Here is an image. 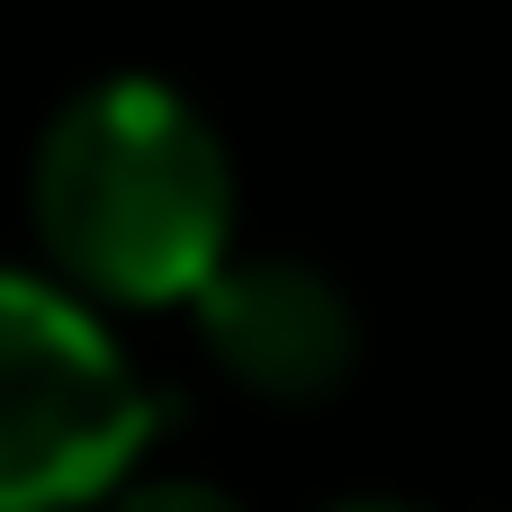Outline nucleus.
<instances>
[{"label": "nucleus", "instance_id": "2", "mask_svg": "<svg viewBox=\"0 0 512 512\" xmlns=\"http://www.w3.org/2000/svg\"><path fill=\"white\" fill-rule=\"evenodd\" d=\"M153 396L108 324L36 270H0V512H63L126 477Z\"/></svg>", "mask_w": 512, "mask_h": 512}, {"label": "nucleus", "instance_id": "3", "mask_svg": "<svg viewBox=\"0 0 512 512\" xmlns=\"http://www.w3.org/2000/svg\"><path fill=\"white\" fill-rule=\"evenodd\" d=\"M198 333L225 378L279 405H315L360 369V306L342 297L333 270L288 261V252H225V270L189 297Z\"/></svg>", "mask_w": 512, "mask_h": 512}, {"label": "nucleus", "instance_id": "1", "mask_svg": "<svg viewBox=\"0 0 512 512\" xmlns=\"http://www.w3.org/2000/svg\"><path fill=\"white\" fill-rule=\"evenodd\" d=\"M27 207L54 270L117 306L198 297L234 252L225 135L189 90L153 72H108L45 117Z\"/></svg>", "mask_w": 512, "mask_h": 512}, {"label": "nucleus", "instance_id": "5", "mask_svg": "<svg viewBox=\"0 0 512 512\" xmlns=\"http://www.w3.org/2000/svg\"><path fill=\"white\" fill-rule=\"evenodd\" d=\"M324 512H423V504H405V495H342V504H324Z\"/></svg>", "mask_w": 512, "mask_h": 512}, {"label": "nucleus", "instance_id": "4", "mask_svg": "<svg viewBox=\"0 0 512 512\" xmlns=\"http://www.w3.org/2000/svg\"><path fill=\"white\" fill-rule=\"evenodd\" d=\"M108 512H243L225 486H198V477H144V486H117Z\"/></svg>", "mask_w": 512, "mask_h": 512}]
</instances>
